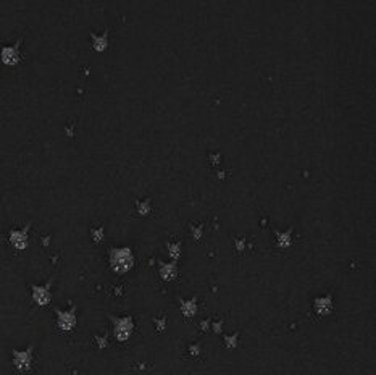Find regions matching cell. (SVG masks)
<instances>
[{"mask_svg":"<svg viewBox=\"0 0 376 375\" xmlns=\"http://www.w3.org/2000/svg\"><path fill=\"white\" fill-rule=\"evenodd\" d=\"M108 42H107V33H104L102 36H92V47L97 52H102L107 49Z\"/></svg>","mask_w":376,"mask_h":375,"instance_id":"obj_3","label":"cell"},{"mask_svg":"<svg viewBox=\"0 0 376 375\" xmlns=\"http://www.w3.org/2000/svg\"><path fill=\"white\" fill-rule=\"evenodd\" d=\"M112 264L116 270H128L132 265V256L129 254L128 249L115 251L112 254Z\"/></svg>","mask_w":376,"mask_h":375,"instance_id":"obj_2","label":"cell"},{"mask_svg":"<svg viewBox=\"0 0 376 375\" xmlns=\"http://www.w3.org/2000/svg\"><path fill=\"white\" fill-rule=\"evenodd\" d=\"M20 45H21V41L17 42V45H5L2 47V54H0V59L8 66H13L17 65L20 62Z\"/></svg>","mask_w":376,"mask_h":375,"instance_id":"obj_1","label":"cell"}]
</instances>
